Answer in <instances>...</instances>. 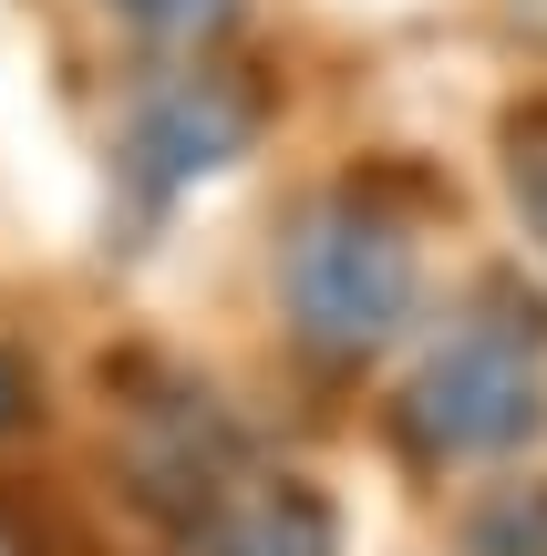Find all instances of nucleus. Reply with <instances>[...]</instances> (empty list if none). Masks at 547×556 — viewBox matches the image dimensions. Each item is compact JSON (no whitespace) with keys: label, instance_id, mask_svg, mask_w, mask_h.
<instances>
[{"label":"nucleus","instance_id":"1","mask_svg":"<svg viewBox=\"0 0 547 556\" xmlns=\"http://www.w3.org/2000/svg\"><path fill=\"white\" fill-rule=\"evenodd\" d=\"M424 299V258L413 227L393 206H372L362 186H321L300 217L279 227V309L321 371H362L413 330Z\"/></svg>","mask_w":547,"mask_h":556},{"label":"nucleus","instance_id":"2","mask_svg":"<svg viewBox=\"0 0 547 556\" xmlns=\"http://www.w3.org/2000/svg\"><path fill=\"white\" fill-rule=\"evenodd\" d=\"M403 443L424 464H486V454H517V443L547 422V330L537 309H517L507 289H486L445 340L424 351V371L403 381L393 402Z\"/></svg>","mask_w":547,"mask_h":556},{"label":"nucleus","instance_id":"3","mask_svg":"<svg viewBox=\"0 0 547 556\" xmlns=\"http://www.w3.org/2000/svg\"><path fill=\"white\" fill-rule=\"evenodd\" d=\"M248 144V103L227 93L217 73H165V83H145L135 103H124V124H114V176L135 186V206L156 217L165 197H186L197 176H217L227 155Z\"/></svg>","mask_w":547,"mask_h":556},{"label":"nucleus","instance_id":"4","mask_svg":"<svg viewBox=\"0 0 547 556\" xmlns=\"http://www.w3.org/2000/svg\"><path fill=\"white\" fill-rule=\"evenodd\" d=\"M197 556H341L331 536V505L310 495L300 475H238L197 526H186Z\"/></svg>","mask_w":547,"mask_h":556},{"label":"nucleus","instance_id":"5","mask_svg":"<svg viewBox=\"0 0 547 556\" xmlns=\"http://www.w3.org/2000/svg\"><path fill=\"white\" fill-rule=\"evenodd\" d=\"M465 546L475 556H547V484H496L465 516Z\"/></svg>","mask_w":547,"mask_h":556},{"label":"nucleus","instance_id":"6","mask_svg":"<svg viewBox=\"0 0 547 556\" xmlns=\"http://www.w3.org/2000/svg\"><path fill=\"white\" fill-rule=\"evenodd\" d=\"M496 176H507V206H517V227H527V248L547 258V114H517L507 124Z\"/></svg>","mask_w":547,"mask_h":556},{"label":"nucleus","instance_id":"7","mask_svg":"<svg viewBox=\"0 0 547 556\" xmlns=\"http://www.w3.org/2000/svg\"><path fill=\"white\" fill-rule=\"evenodd\" d=\"M103 11H114L124 31L165 41V52H197V41H217L227 21H238V0H103Z\"/></svg>","mask_w":547,"mask_h":556},{"label":"nucleus","instance_id":"8","mask_svg":"<svg viewBox=\"0 0 547 556\" xmlns=\"http://www.w3.org/2000/svg\"><path fill=\"white\" fill-rule=\"evenodd\" d=\"M21 402H32V381H21V361H0V422H21Z\"/></svg>","mask_w":547,"mask_h":556},{"label":"nucleus","instance_id":"9","mask_svg":"<svg viewBox=\"0 0 547 556\" xmlns=\"http://www.w3.org/2000/svg\"><path fill=\"white\" fill-rule=\"evenodd\" d=\"M0 556H41V546H32V526H21L11 505H0Z\"/></svg>","mask_w":547,"mask_h":556}]
</instances>
